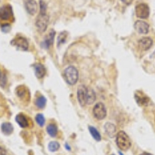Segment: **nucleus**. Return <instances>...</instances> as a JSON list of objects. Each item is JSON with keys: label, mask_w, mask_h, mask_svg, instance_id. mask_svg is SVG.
I'll use <instances>...</instances> for the list:
<instances>
[{"label": "nucleus", "mask_w": 155, "mask_h": 155, "mask_svg": "<svg viewBox=\"0 0 155 155\" xmlns=\"http://www.w3.org/2000/svg\"><path fill=\"white\" fill-rule=\"evenodd\" d=\"M116 143L121 150H127L131 147V140L124 131H120L116 134Z\"/></svg>", "instance_id": "f257e3e1"}, {"label": "nucleus", "mask_w": 155, "mask_h": 155, "mask_svg": "<svg viewBox=\"0 0 155 155\" xmlns=\"http://www.w3.org/2000/svg\"><path fill=\"white\" fill-rule=\"evenodd\" d=\"M64 78L67 83L70 85H74L76 84L78 79V71L77 69L73 66L67 68L64 72Z\"/></svg>", "instance_id": "f03ea898"}, {"label": "nucleus", "mask_w": 155, "mask_h": 155, "mask_svg": "<svg viewBox=\"0 0 155 155\" xmlns=\"http://www.w3.org/2000/svg\"><path fill=\"white\" fill-rule=\"evenodd\" d=\"M49 24V17L47 13L40 12L39 16L36 19V26L40 32H44L47 30Z\"/></svg>", "instance_id": "7ed1b4c3"}, {"label": "nucleus", "mask_w": 155, "mask_h": 155, "mask_svg": "<svg viewBox=\"0 0 155 155\" xmlns=\"http://www.w3.org/2000/svg\"><path fill=\"white\" fill-rule=\"evenodd\" d=\"M136 15L140 19H147L150 15V9L145 3L138 4L135 8Z\"/></svg>", "instance_id": "20e7f679"}, {"label": "nucleus", "mask_w": 155, "mask_h": 155, "mask_svg": "<svg viewBox=\"0 0 155 155\" xmlns=\"http://www.w3.org/2000/svg\"><path fill=\"white\" fill-rule=\"evenodd\" d=\"M93 114L98 120H103L106 116V108L102 102L97 103L93 109Z\"/></svg>", "instance_id": "39448f33"}, {"label": "nucleus", "mask_w": 155, "mask_h": 155, "mask_svg": "<svg viewBox=\"0 0 155 155\" xmlns=\"http://www.w3.org/2000/svg\"><path fill=\"white\" fill-rule=\"evenodd\" d=\"M11 44L21 51H27L29 48L28 41L23 37H17L16 39L12 40Z\"/></svg>", "instance_id": "423d86ee"}, {"label": "nucleus", "mask_w": 155, "mask_h": 155, "mask_svg": "<svg viewBox=\"0 0 155 155\" xmlns=\"http://www.w3.org/2000/svg\"><path fill=\"white\" fill-rule=\"evenodd\" d=\"M13 16L12 8L10 5H5L0 8V19L9 20Z\"/></svg>", "instance_id": "0eeeda50"}, {"label": "nucleus", "mask_w": 155, "mask_h": 155, "mask_svg": "<svg viewBox=\"0 0 155 155\" xmlns=\"http://www.w3.org/2000/svg\"><path fill=\"white\" fill-rule=\"evenodd\" d=\"M86 93L87 87L84 86V85H80L78 88L77 97L79 104L81 106H85L86 105Z\"/></svg>", "instance_id": "6e6552de"}, {"label": "nucleus", "mask_w": 155, "mask_h": 155, "mask_svg": "<svg viewBox=\"0 0 155 155\" xmlns=\"http://www.w3.org/2000/svg\"><path fill=\"white\" fill-rule=\"evenodd\" d=\"M134 28L136 31L140 34H147L149 32V24L143 20H138L134 23Z\"/></svg>", "instance_id": "1a4fd4ad"}, {"label": "nucleus", "mask_w": 155, "mask_h": 155, "mask_svg": "<svg viewBox=\"0 0 155 155\" xmlns=\"http://www.w3.org/2000/svg\"><path fill=\"white\" fill-rule=\"evenodd\" d=\"M25 8L30 15H34L37 12V3L35 0H25Z\"/></svg>", "instance_id": "9d476101"}, {"label": "nucleus", "mask_w": 155, "mask_h": 155, "mask_svg": "<svg viewBox=\"0 0 155 155\" xmlns=\"http://www.w3.org/2000/svg\"><path fill=\"white\" fill-rule=\"evenodd\" d=\"M135 99L140 106H147L150 101L149 98L142 92H137L135 93Z\"/></svg>", "instance_id": "9b49d317"}, {"label": "nucleus", "mask_w": 155, "mask_h": 155, "mask_svg": "<svg viewBox=\"0 0 155 155\" xmlns=\"http://www.w3.org/2000/svg\"><path fill=\"white\" fill-rule=\"evenodd\" d=\"M153 41L150 37H143L139 41V47L143 51H147L151 48Z\"/></svg>", "instance_id": "f8f14e48"}, {"label": "nucleus", "mask_w": 155, "mask_h": 155, "mask_svg": "<svg viewBox=\"0 0 155 155\" xmlns=\"http://www.w3.org/2000/svg\"><path fill=\"white\" fill-rule=\"evenodd\" d=\"M34 71L35 74L38 78H41L46 74V69L41 64H36L34 65Z\"/></svg>", "instance_id": "ddd939ff"}, {"label": "nucleus", "mask_w": 155, "mask_h": 155, "mask_svg": "<svg viewBox=\"0 0 155 155\" xmlns=\"http://www.w3.org/2000/svg\"><path fill=\"white\" fill-rule=\"evenodd\" d=\"M16 121L18 124L19 125V127H22V128H26V127H28V120H27V117L24 116L23 114H19L16 115Z\"/></svg>", "instance_id": "4468645a"}, {"label": "nucleus", "mask_w": 155, "mask_h": 155, "mask_svg": "<svg viewBox=\"0 0 155 155\" xmlns=\"http://www.w3.org/2000/svg\"><path fill=\"white\" fill-rule=\"evenodd\" d=\"M55 31L54 30H51L48 35L47 36L45 40H44V46L46 48H49L53 44L54 39Z\"/></svg>", "instance_id": "2eb2a0df"}, {"label": "nucleus", "mask_w": 155, "mask_h": 155, "mask_svg": "<svg viewBox=\"0 0 155 155\" xmlns=\"http://www.w3.org/2000/svg\"><path fill=\"white\" fill-rule=\"evenodd\" d=\"M105 131L107 134V135L110 137H113L116 134V128L115 127L114 124H111V123H107L105 125Z\"/></svg>", "instance_id": "dca6fc26"}, {"label": "nucleus", "mask_w": 155, "mask_h": 155, "mask_svg": "<svg viewBox=\"0 0 155 155\" xmlns=\"http://www.w3.org/2000/svg\"><path fill=\"white\" fill-rule=\"evenodd\" d=\"M95 93L92 88H87L86 105H92L95 100Z\"/></svg>", "instance_id": "f3484780"}, {"label": "nucleus", "mask_w": 155, "mask_h": 155, "mask_svg": "<svg viewBox=\"0 0 155 155\" xmlns=\"http://www.w3.org/2000/svg\"><path fill=\"white\" fill-rule=\"evenodd\" d=\"M1 130L5 135H9L13 132V127L10 123H3L1 126Z\"/></svg>", "instance_id": "a211bd4d"}, {"label": "nucleus", "mask_w": 155, "mask_h": 155, "mask_svg": "<svg viewBox=\"0 0 155 155\" xmlns=\"http://www.w3.org/2000/svg\"><path fill=\"white\" fill-rule=\"evenodd\" d=\"M47 131H48V134L51 137H54L57 136V134H58V127H57V126L55 124H51L47 127Z\"/></svg>", "instance_id": "6ab92c4d"}, {"label": "nucleus", "mask_w": 155, "mask_h": 155, "mask_svg": "<svg viewBox=\"0 0 155 155\" xmlns=\"http://www.w3.org/2000/svg\"><path fill=\"white\" fill-rule=\"evenodd\" d=\"M88 130H89L90 134L92 136V137L96 141H100L101 140V135L99 132L94 127H88Z\"/></svg>", "instance_id": "aec40b11"}, {"label": "nucleus", "mask_w": 155, "mask_h": 155, "mask_svg": "<svg viewBox=\"0 0 155 155\" xmlns=\"http://www.w3.org/2000/svg\"><path fill=\"white\" fill-rule=\"evenodd\" d=\"M46 99H45L43 95H41V96H39L38 98L36 99L35 104L39 109H43V108H44L45 106H46Z\"/></svg>", "instance_id": "412c9836"}, {"label": "nucleus", "mask_w": 155, "mask_h": 155, "mask_svg": "<svg viewBox=\"0 0 155 155\" xmlns=\"http://www.w3.org/2000/svg\"><path fill=\"white\" fill-rule=\"evenodd\" d=\"M36 122L37 123L40 127H44V124H45V118H44V115L41 114V113H39L36 116Z\"/></svg>", "instance_id": "4be33fe9"}, {"label": "nucleus", "mask_w": 155, "mask_h": 155, "mask_svg": "<svg viewBox=\"0 0 155 155\" xmlns=\"http://www.w3.org/2000/svg\"><path fill=\"white\" fill-rule=\"evenodd\" d=\"M59 147H60V144L56 141H51V143L48 144V148L51 152L57 151L59 149Z\"/></svg>", "instance_id": "5701e85b"}, {"label": "nucleus", "mask_w": 155, "mask_h": 155, "mask_svg": "<svg viewBox=\"0 0 155 155\" xmlns=\"http://www.w3.org/2000/svg\"><path fill=\"white\" fill-rule=\"evenodd\" d=\"M66 37H67V34H66L65 32H62V33H61V34H59V37H58V45H61V44H64V43L65 42Z\"/></svg>", "instance_id": "b1692460"}, {"label": "nucleus", "mask_w": 155, "mask_h": 155, "mask_svg": "<svg viewBox=\"0 0 155 155\" xmlns=\"http://www.w3.org/2000/svg\"><path fill=\"white\" fill-rule=\"evenodd\" d=\"M40 7H41V11H40V12H41V13H46L47 5L43 0H40Z\"/></svg>", "instance_id": "393cba45"}, {"label": "nucleus", "mask_w": 155, "mask_h": 155, "mask_svg": "<svg viewBox=\"0 0 155 155\" xmlns=\"http://www.w3.org/2000/svg\"><path fill=\"white\" fill-rule=\"evenodd\" d=\"M16 94H17V95L19 97H23L26 94V90L22 86L18 87L17 89H16Z\"/></svg>", "instance_id": "a878e982"}, {"label": "nucleus", "mask_w": 155, "mask_h": 155, "mask_svg": "<svg viewBox=\"0 0 155 155\" xmlns=\"http://www.w3.org/2000/svg\"><path fill=\"white\" fill-rule=\"evenodd\" d=\"M2 30L4 33H8L10 30V26L9 24H4L2 27Z\"/></svg>", "instance_id": "bb28decb"}, {"label": "nucleus", "mask_w": 155, "mask_h": 155, "mask_svg": "<svg viewBox=\"0 0 155 155\" xmlns=\"http://www.w3.org/2000/svg\"><path fill=\"white\" fill-rule=\"evenodd\" d=\"M121 1L124 2V4H126V5H130L134 0H121Z\"/></svg>", "instance_id": "cd10ccee"}, {"label": "nucleus", "mask_w": 155, "mask_h": 155, "mask_svg": "<svg viewBox=\"0 0 155 155\" xmlns=\"http://www.w3.org/2000/svg\"><path fill=\"white\" fill-rule=\"evenodd\" d=\"M0 155H6V151L2 147H0Z\"/></svg>", "instance_id": "c85d7f7f"}, {"label": "nucleus", "mask_w": 155, "mask_h": 155, "mask_svg": "<svg viewBox=\"0 0 155 155\" xmlns=\"http://www.w3.org/2000/svg\"><path fill=\"white\" fill-rule=\"evenodd\" d=\"M140 155H152V154H151V153H147V152H145V153H141Z\"/></svg>", "instance_id": "c756f323"}, {"label": "nucleus", "mask_w": 155, "mask_h": 155, "mask_svg": "<svg viewBox=\"0 0 155 155\" xmlns=\"http://www.w3.org/2000/svg\"><path fill=\"white\" fill-rule=\"evenodd\" d=\"M0 78H1V71H0Z\"/></svg>", "instance_id": "7c9ffc66"}, {"label": "nucleus", "mask_w": 155, "mask_h": 155, "mask_svg": "<svg viewBox=\"0 0 155 155\" xmlns=\"http://www.w3.org/2000/svg\"><path fill=\"white\" fill-rule=\"evenodd\" d=\"M112 155H115V154H112Z\"/></svg>", "instance_id": "2f4dec72"}]
</instances>
